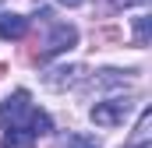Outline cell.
<instances>
[{"instance_id": "obj_4", "label": "cell", "mask_w": 152, "mask_h": 148, "mask_svg": "<svg viewBox=\"0 0 152 148\" xmlns=\"http://www.w3.org/2000/svg\"><path fill=\"white\" fill-rule=\"evenodd\" d=\"M28 32V21L21 14H0V39H21Z\"/></svg>"}, {"instance_id": "obj_1", "label": "cell", "mask_w": 152, "mask_h": 148, "mask_svg": "<svg viewBox=\"0 0 152 148\" xmlns=\"http://www.w3.org/2000/svg\"><path fill=\"white\" fill-rule=\"evenodd\" d=\"M78 42V32L71 28V25H53V32H50V39L42 42V49L39 53H32V60H39V64H46L50 57H60V53H67L71 46Z\"/></svg>"}, {"instance_id": "obj_7", "label": "cell", "mask_w": 152, "mask_h": 148, "mask_svg": "<svg viewBox=\"0 0 152 148\" xmlns=\"http://www.w3.org/2000/svg\"><path fill=\"white\" fill-rule=\"evenodd\" d=\"M134 42H138V46L149 42V14H142V18L134 21Z\"/></svg>"}, {"instance_id": "obj_8", "label": "cell", "mask_w": 152, "mask_h": 148, "mask_svg": "<svg viewBox=\"0 0 152 148\" xmlns=\"http://www.w3.org/2000/svg\"><path fill=\"white\" fill-rule=\"evenodd\" d=\"M113 7H134V4H145V0H110Z\"/></svg>"}, {"instance_id": "obj_11", "label": "cell", "mask_w": 152, "mask_h": 148, "mask_svg": "<svg viewBox=\"0 0 152 148\" xmlns=\"http://www.w3.org/2000/svg\"><path fill=\"white\" fill-rule=\"evenodd\" d=\"M0 74H4V64H0Z\"/></svg>"}, {"instance_id": "obj_3", "label": "cell", "mask_w": 152, "mask_h": 148, "mask_svg": "<svg viewBox=\"0 0 152 148\" xmlns=\"http://www.w3.org/2000/svg\"><path fill=\"white\" fill-rule=\"evenodd\" d=\"M28 110H32V106H28V92H25V88H21V92H14L11 99H4V102H0V127H4L7 120L14 123L21 113H28Z\"/></svg>"}, {"instance_id": "obj_9", "label": "cell", "mask_w": 152, "mask_h": 148, "mask_svg": "<svg viewBox=\"0 0 152 148\" xmlns=\"http://www.w3.org/2000/svg\"><path fill=\"white\" fill-rule=\"evenodd\" d=\"M127 148H152L149 141H127Z\"/></svg>"}, {"instance_id": "obj_10", "label": "cell", "mask_w": 152, "mask_h": 148, "mask_svg": "<svg viewBox=\"0 0 152 148\" xmlns=\"http://www.w3.org/2000/svg\"><path fill=\"white\" fill-rule=\"evenodd\" d=\"M60 4H67V7H78V4H81V0H60Z\"/></svg>"}, {"instance_id": "obj_2", "label": "cell", "mask_w": 152, "mask_h": 148, "mask_svg": "<svg viewBox=\"0 0 152 148\" xmlns=\"http://www.w3.org/2000/svg\"><path fill=\"white\" fill-rule=\"evenodd\" d=\"M127 116H131V99H106V102H96L92 110L96 127H120Z\"/></svg>"}, {"instance_id": "obj_5", "label": "cell", "mask_w": 152, "mask_h": 148, "mask_svg": "<svg viewBox=\"0 0 152 148\" xmlns=\"http://www.w3.org/2000/svg\"><path fill=\"white\" fill-rule=\"evenodd\" d=\"M32 145H36V134L28 127H11L4 134V148H32Z\"/></svg>"}, {"instance_id": "obj_6", "label": "cell", "mask_w": 152, "mask_h": 148, "mask_svg": "<svg viewBox=\"0 0 152 148\" xmlns=\"http://www.w3.org/2000/svg\"><path fill=\"white\" fill-rule=\"evenodd\" d=\"M78 78H81V67H60V71H53V74H46V85L50 88H67V85H75Z\"/></svg>"}]
</instances>
